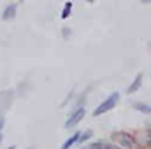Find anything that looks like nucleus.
<instances>
[{
	"instance_id": "obj_13",
	"label": "nucleus",
	"mask_w": 151,
	"mask_h": 149,
	"mask_svg": "<svg viewBox=\"0 0 151 149\" xmlns=\"http://www.w3.org/2000/svg\"><path fill=\"white\" fill-rule=\"evenodd\" d=\"M2 126H4V119H0V140H2Z\"/></svg>"
},
{
	"instance_id": "obj_4",
	"label": "nucleus",
	"mask_w": 151,
	"mask_h": 149,
	"mask_svg": "<svg viewBox=\"0 0 151 149\" xmlns=\"http://www.w3.org/2000/svg\"><path fill=\"white\" fill-rule=\"evenodd\" d=\"M16 11H18V4H9V5L4 9V12H2V19H4V21L12 19V18L16 16Z\"/></svg>"
},
{
	"instance_id": "obj_10",
	"label": "nucleus",
	"mask_w": 151,
	"mask_h": 149,
	"mask_svg": "<svg viewBox=\"0 0 151 149\" xmlns=\"http://www.w3.org/2000/svg\"><path fill=\"white\" fill-rule=\"evenodd\" d=\"M88 149H106V146H104V142H93L88 146Z\"/></svg>"
},
{
	"instance_id": "obj_9",
	"label": "nucleus",
	"mask_w": 151,
	"mask_h": 149,
	"mask_svg": "<svg viewBox=\"0 0 151 149\" xmlns=\"http://www.w3.org/2000/svg\"><path fill=\"white\" fill-rule=\"evenodd\" d=\"M91 137V132L88 130V132H84V133H79V140L77 142H84V140H88Z\"/></svg>"
},
{
	"instance_id": "obj_6",
	"label": "nucleus",
	"mask_w": 151,
	"mask_h": 149,
	"mask_svg": "<svg viewBox=\"0 0 151 149\" xmlns=\"http://www.w3.org/2000/svg\"><path fill=\"white\" fill-rule=\"evenodd\" d=\"M134 109L139 111V112H144V114H151V105L142 104V102H135V104H134Z\"/></svg>"
},
{
	"instance_id": "obj_8",
	"label": "nucleus",
	"mask_w": 151,
	"mask_h": 149,
	"mask_svg": "<svg viewBox=\"0 0 151 149\" xmlns=\"http://www.w3.org/2000/svg\"><path fill=\"white\" fill-rule=\"evenodd\" d=\"M70 11H72V2H67V4H65V7H63L62 18H63V19H65V18H69V16H70Z\"/></svg>"
},
{
	"instance_id": "obj_5",
	"label": "nucleus",
	"mask_w": 151,
	"mask_h": 149,
	"mask_svg": "<svg viewBox=\"0 0 151 149\" xmlns=\"http://www.w3.org/2000/svg\"><path fill=\"white\" fill-rule=\"evenodd\" d=\"M141 86H142V74L135 75V79L132 81V84L127 88V93H130V95H132V93H135V91H137Z\"/></svg>"
},
{
	"instance_id": "obj_1",
	"label": "nucleus",
	"mask_w": 151,
	"mask_h": 149,
	"mask_svg": "<svg viewBox=\"0 0 151 149\" xmlns=\"http://www.w3.org/2000/svg\"><path fill=\"white\" fill-rule=\"evenodd\" d=\"M118 100H119V93H113L111 97H107L95 111H93V116L97 117V116H102V114H106V112H109L111 109L116 107V104H118Z\"/></svg>"
},
{
	"instance_id": "obj_7",
	"label": "nucleus",
	"mask_w": 151,
	"mask_h": 149,
	"mask_svg": "<svg viewBox=\"0 0 151 149\" xmlns=\"http://www.w3.org/2000/svg\"><path fill=\"white\" fill-rule=\"evenodd\" d=\"M77 140H79V133H74L70 139H67V140L62 144V149H70V148L76 144V142H77Z\"/></svg>"
},
{
	"instance_id": "obj_12",
	"label": "nucleus",
	"mask_w": 151,
	"mask_h": 149,
	"mask_svg": "<svg viewBox=\"0 0 151 149\" xmlns=\"http://www.w3.org/2000/svg\"><path fill=\"white\" fill-rule=\"evenodd\" d=\"M69 35H70V30L65 28V30H63V37H69Z\"/></svg>"
},
{
	"instance_id": "obj_2",
	"label": "nucleus",
	"mask_w": 151,
	"mask_h": 149,
	"mask_svg": "<svg viewBox=\"0 0 151 149\" xmlns=\"http://www.w3.org/2000/svg\"><path fill=\"white\" fill-rule=\"evenodd\" d=\"M113 140H116L119 144V148H125V149H132L135 146L134 139L128 135V133H123V132H116L113 133Z\"/></svg>"
},
{
	"instance_id": "obj_3",
	"label": "nucleus",
	"mask_w": 151,
	"mask_h": 149,
	"mask_svg": "<svg viewBox=\"0 0 151 149\" xmlns=\"http://www.w3.org/2000/svg\"><path fill=\"white\" fill-rule=\"evenodd\" d=\"M84 112H86V111H84V107H77V109L69 116V119L65 121V128H74L76 125L84 117Z\"/></svg>"
},
{
	"instance_id": "obj_11",
	"label": "nucleus",
	"mask_w": 151,
	"mask_h": 149,
	"mask_svg": "<svg viewBox=\"0 0 151 149\" xmlns=\"http://www.w3.org/2000/svg\"><path fill=\"white\" fill-rule=\"evenodd\" d=\"M106 149H121V148H119V146H116V144H107Z\"/></svg>"
}]
</instances>
